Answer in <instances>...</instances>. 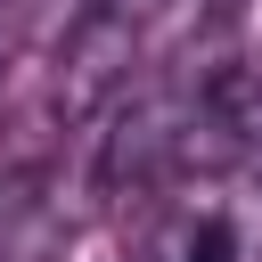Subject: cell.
<instances>
[{
	"label": "cell",
	"instance_id": "1",
	"mask_svg": "<svg viewBox=\"0 0 262 262\" xmlns=\"http://www.w3.org/2000/svg\"><path fill=\"white\" fill-rule=\"evenodd\" d=\"M188 115H196V82H147L115 123H106V147H98V180L123 196V188H156V180H180V139H188Z\"/></svg>",
	"mask_w": 262,
	"mask_h": 262
},
{
	"label": "cell",
	"instance_id": "2",
	"mask_svg": "<svg viewBox=\"0 0 262 262\" xmlns=\"http://www.w3.org/2000/svg\"><path fill=\"white\" fill-rule=\"evenodd\" d=\"M262 156V66H221V74H196V115H188V139H180V180H213V172H237Z\"/></svg>",
	"mask_w": 262,
	"mask_h": 262
},
{
	"label": "cell",
	"instance_id": "3",
	"mask_svg": "<svg viewBox=\"0 0 262 262\" xmlns=\"http://www.w3.org/2000/svg\"><path fill=\"white\" fill-rule=\"evenodd\" d=\"M131 33H139V25H123V16H106V8H90V16H82V33H74V49H66V82H57V98H66V106H90L98 90H115V82H123V66H131Z\"/></svg>",
	"mask_w": 262,
	"mask_h": 262
},
{
	"label": "cell",
	"instance_id": "4",
	"mask_svg": "<svg viewBox=\"0 0 262 262\" xmlns=\"http://www.w3.org/2000/svg\"><path fill=\"white\" fill-rule=\"evenodd\" d=\"M41 188H49L41 164H8V172H0V254L41 229Z\"/></svg>",
	"mask_w": 262,
	"mask_h": 262
},
{
	"label": "cell",
	"instance_id": "5",
	"mask_svg": "<svg viewBox=\"0 0 262 262\" xmlns=\"http://www.w3.org/2000/svg\"><path fill=\"white\" fill-rule=\"evenodd\" d=\"M90 8H106V16H123V25H147L164 0H90Z\"/></svg>",
	"mask_w": 262,
	"mask_h": 262
},
{
	"label": "cell",
	"instance_id": "6",
	"mask_svg": "<svg viewBox=\"0 0 262 262\" xmlns=\"http://www.w3.org/2000/svg\"><path fill=\"white\" fill-rule=\"evenodd\" d=\"M205 8H213V16H237V8H246V0H205Z\"/></svg>",
	"mask_w": 262,
	"mask_h": 262
}]
</instances>
